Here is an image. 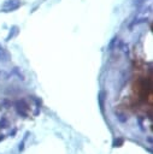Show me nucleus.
Returning a JSON list of instances; mask_svg holds the SVG:
<instances>
[{"label":"nucleus","instance_id":"1","mask_svg":"<svg viewBox=\"0 0 153 154\" xmlns=\"http://www.w3.org/2000/svg\"><path fill=\"white\" fill-rule=\"evenodd\" d=\"M19 6H20V0H5L0 7V11L5 12V13L12 12V11H16L17 8H19Z\"/></svg>","mask_w":153,"mask_h":154},{"label":"nucleus","instance_id":"2","mask_svg":"<svg viewBox=\"0 0 153 154\" xmlns=\"http://www.w3.org/2000/svg\"><path fill=\"white\" fill-rule=\"evenodd\" d=\"M17 32H18V26H16V25H14V26H12V28H11V30H10V32H8V35H7V37H6V41H10V40H11V38L17 34Z\"/></svg>","mask_w":153,"mask_h":154},{"label":"nucleus","instance_id":"3","mask_svg":"<svg viewBox=\"0 0 153 154\" xmlns=\"http://www.w3.org/2000/svg\"><path fill=\"white\" fill-rule=\"evenodd\" d=\"M8 58H10L8 53L4 48H0V61H7Z\"/></svg>","mask_w":153,"mask_h":154},{"label":"nucleus","instance_id":"4","mask_svg":"<svg viewBox=\"0 0 153 154\" xmlns=\"http://www.w3.org/2000/svg\"><path fill=\"white\" fill-rule=\"evenodd\" d=\"M143 22H147V18H140V19H135V22H133L131 24H130V26H134V25H136V24H140V23H143Z\"/></svg>","mask_w":153,"mask_h":154},{"label":"nucleus","instance_id":"5","mask_svg":"<svg viewBox=\"0 0 153 154\" xmlns=\"http://www.w3.org/2000/svg\"><path fill=\"white\" fill-rule=\"evenodd\" d=\"M147 0H133V5L134 6H136V7H139V6H141L142 4H145Z\"/></svg>","mask_w":153,"mask_h":154}]
</instances>
